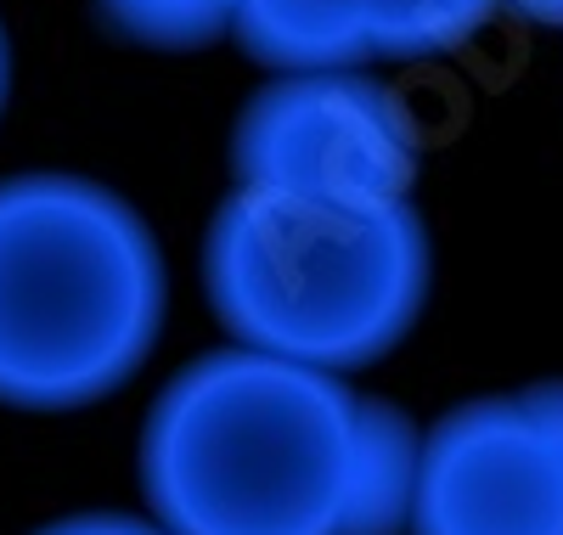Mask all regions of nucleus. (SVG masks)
I'll use <instances>...</instances> for the list:
<instances>
[{
    "mask_svg": "<svg viewBox=\"0 0 563 535\" xmlns=\"http://www.w3.org/2000/svg\"><path fill=\"white\" fill-rule=\"evenodd\" d=\"M411 417L260 350L180 367L141 428V491L169 535H400Z\"/></svg>",
    "mask_w": 563,
    "mask_h": 535,
    "instance_id": "obj_1",
    "label": "nucleus"
},
{
    "mask_svg": "<svg viewBox=\"0 0 563 535\" xmlns=\"http://www.w3.org/2000/svg\"><path fill=\"white\" fill-rule=\"evenodd\" d=\"M164 249L119 192L34 170L0 181V406L74 412L147 367Z\"/></svg>",
    "mask_w": 563,
    "mask_h": 535,
    "instance_id": "obj_2",
    "label": "nucleus"
},
{
    "mask_svg": "<svg viewBox=\"0 0 563 535\" xmlns=\"http://www.w3.org/2000/svg\"><path fill=\"white\" fill-rule=\"evenodd\" d=\"M434 242L411 204L327 209L238 186L203 237V294L238 350L355 372L429 305Z\"/></svg>",
    "mask_w": 563,
    "mask_h": 535,
    "instance_id": "obj_3",
    "label": "nucleus"
},
{
    "mask_svg": "<svg viewBox=\"0 0 563 535\" xmlns=\"http://www.w3.org/2000/svg\"><path fill=\"white\" fill-rule=\"evenodd\" d=\"M238 186L327 209L406 204L417 130L395 90L355 68H294L249 96L231 130Z\"/></svg>",
    "mask_w": 563,
    "mask_h": 535,
    "instance_id": "obj_4",
    "label": "nucleus"
},
{
    "mask_svg": "<svg viewBox=\"0 0 563 535\" xmlns=\"http://www.w3.org/2000/svg\"><path fill=\"white\" fill-rule=\"evenodd\" d=\"M411 535H563V378L479 395L417 440Z\"/></svg>",
    "mask_w": 563,
    "mask_h": 535,
    "instance_id": "obj_5",
    "label": "nucleus"
},
{
    "mask_svg": "<svg viewBox=\"0 0 563 535\" xmlns=\"http://www.w3.org/2000/svg\"><path fill=\"white\" fill-rule=\"evenodd\" d=\"M238 45L249 57L294 74V68H350L366 57L355 0H243Z\"/></svg>",
    "mask_w": 563,
    "mask_h": 535,
    "instance_id": "obj_6",
    "label": "nucleus"
},
{
    "mask_svg": "<svg viewBox=\"0 0 563 535\" xmlns=\"http://www.w3.org/2000/svg\"><path fill=\"white\" fill-rule=\"evenodd\" d=\"M361 12V40L366 57H440L467 45L485 18L496 12V0H355Z\"/></svg>",
    "mask_w": 563,
    "mask_h": 535,
    "instance_id": "obj_7",
    "label": "nucleus"
},
{
    "mask_svg": "<svg viewBox=\"0 0 563 535\" xmlns=\"http://www.w3.org/2000/svg\"><path fill=\"white\" fill-rule=\"evenodd\" d=\"M243 0H97L113 34L153 52H198L238 23Z\"/></svg>",
    "mask_w": 563,
    "mask_h": 535,
    "instance_id": "obj_8",
    "label": "nucleus"
},
{
    "mask_svg": "<svg viewBox=\"0 0 563 535\" xmlns=\"http://www.w3.org/2000/svg\"><path fill=\"white\" fill-rule=\"evenodd\" d=\"M34 535H169V529H158L153 518H130V513H74Z\"/></svg>",
    "mask_w": 563,
    "mask_h": 535,
    "instance_id": "obj_9",
    "label": "nucleus"
},
{
    "mask_svg": "<svg viewBox=\"0 0 563 535\" xmlns=\"http://www.w3.org/2000/svg\"><path fill=\"white\" fill-rule=\"evenodd\" d=\"M496 7H512L536 23H563V0H496Z\"/></svg>",
    "mask_w": 563,
    "mask_h": 535,
    "instance_id": "obj_10",
    "label": "nucleus"
},
{
    "mask_svg": "<svg viewBox=\"0 0 563 535\" xmlns=\"http://www.w3.org/2000/svg\"><path fill=\"white\" fill-rule=\"evenodd\" d=\"M7 85H12V52H7V29H0V108H7Z\"/></svg>",
    "mask_w": 563,
    "mask_h": 535,
    "instance_id": "obj_11",
    "label": "nucleus"
}]
</instances>
